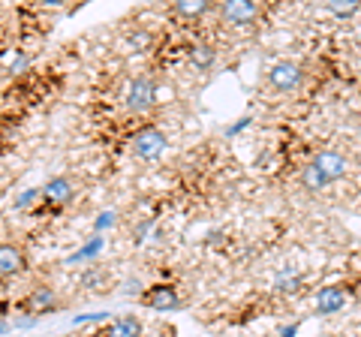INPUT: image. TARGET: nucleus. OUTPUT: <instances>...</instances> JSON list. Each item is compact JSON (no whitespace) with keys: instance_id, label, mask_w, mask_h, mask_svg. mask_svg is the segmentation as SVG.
Returning a JSON list of instances; mask_svg holds the SVG:
<instances>
[{"instance_id":"20","label":"nucleus","mask_w":361,"mask_h":337,"mask_svg":"<svg viewBox=\"0 0 361 337\" xmlns=\"http://www.w3.org/2000/svg\"><path fill=\"white\" fill-rule=\"evenodd\" d=\"M16 325L18 329H30V325H37V317H21V319H16Z\"/></svg>"},{"instance_id":"8","label":"nucleus","mask_w":361,"mask_h":337,"mask_svg":"<svg viewBox=\"0 0 361 337\" xmlns=\"http://www.w3.org/2000/svg\"><path fill=\"white\" fill-rule=\"evenodd\" d=\"M346 305V292L341 286H325L316 292V310L325 313V317H331V313H337Z\"/></svg>"},{"instance_id":"16","label":"nucleus","mask_w":361,"mask_h":337,"mask_svg":"<svg viewBox=\"0 0 361 337\" xmlns=\"http://www.w3.org/2000/svg\"><path fill=\"white\" fill-rule=\"evenodd\" d=\"M99 250H103V241H99V238H94V241L87 244V247H82V250H78V253L73 256V262H78V259H90V256H97Z\"/></svg>"},{"instance_id":"11","label":"nucleus","mask_w":361,"mask_h":337,"mask_svg":"<svg viewBox=\"0 0 361 337\" xmlns=\"http://www.w3.org/2000/svg\"><path fill=\"white\" fill-rule=\"evenodd\" d=\"M190 61H193V66H199V70H208V66H214V61H217V51H214V46H208V42H196V46H190Z\"/></svg>"},{"instance_id":"3","label":"nucleus","mask_w":361,"mask_h":337,"mask_svg":"<svg viewBox=\"0 0 361 337\" xmlns=\"http://www.w3.org/2000/svg\"><path fill=\"white\" fill-rule=\"evenodd\" d=\"M157 99V82L151 75H135L127 87V109L130 111H145L151 109Z\"/></svg>"},{"instance_id":"17","label":"nucleus","mask_w":361,"mask_h":337,"mask_svg":"<svg viewBox=\"0 0 361 337\" xmlns=\"http://www.w3.org/2000/svg\"><path fill=\"white\" fill-rule=\"evenodd\" d=\"M103 280H106V274H103V271L90 268V271L82 277V286H85V289H97V286H103Z\"/></svg>"},{"instance_id":"6","label":"nucleus","mask_w":361,"mask_h":337,"mask_svg":"<svg viewBox=\"0 0 361 337\" xmlns=\"http://www.w3.org/2000/svg\"><path fill=\"white\" fill-rule=\"evenodd\" d=\"M142 301H145L148 307H154V310H175V307H180L178 289L169 286V283H157V286H151V289H145Z\"/></svg>"},{"instance_id":"14","label":"nucleus","mask_w":361,"mask_h":337,"mask_svg":"<svg viewBox=\"0 0 361 337\" xmlns=\"http://www.w3.org/2000/svg\"><path fill=\"white\" fill-rule=\"evenodd\" d=\"M208 4H202V0H187V4H175V13L184 16V18H196V16H205L208 13Z\"/></svg>"},{"instance_id":"21","label":"nucleus","mask_w":361,"mask_h":337,"mask_svg":"<svg viewBox=\"0 0 361 337\" xmlns=\"http://www.w3.org/2000/svg\"><path fill=\"white\" fill-rule=\"evenodd\" d=\"M247 123H250V118H241V121H238V123H235V127L229 130V136H235V133H241V130L247 127Z\"/></svg>"},{"instance_id":"15","label":"nucleus","mask_w":361,"mask_h":337,"mask_svg":"<svg viewBox=\"0 0 361 337\" xmlns=\"http://www.w3.org/2000/svg\"><path fill=\"white\" fill-rule=\"evenodd\" d=\"M358 9H361V4H355V0H331V4H329V13L331 16H341V18L355 16Z\"/></svg>"},{"instance_id":"7","label":"nucleus","mask_w":361,"mask_h":337,"mask_svg":"<svg viewBox=\"0 0 361 337\" xmlns=\"http://www.w3.org/2000/svg\"><path fill=\"white\" fill-rule=\"evenodd\" d=\"M313 166L319 168V172L329 178V184L337 181V178H343L349 172V163H346V157L343 154H337V151H319L313 157Z\"/></svg>"},{"instance_id":"13","label":"nucleus","mask_w":361,"mask_h":337,"mask_svg":"<svg viewBox=\"0 0 361 337\" xmlns=\"http://www.w3.org/2000/svg\"><path fill=\"white\" fill-rule=\"evenodd\" d=\"M301 184L307 190H325V187H329V178H325L313 163H307L301 168Z\"/></svg>"},{"instance_id":"10","label":"nucleus","mask_w":361,"mask_h":337,"mask_svg":"<svg viewBox=\"0 0 361 337\" xmlns=\"http://www.w3.org/2000/svg\"><path fill=\"white\" fill-rule=\"evenodd\" d=\"M18 271H25V256L16 244H4L0 247V274L4 277H13Z\"/></svg>"},{"instance_id":"4","label":"nucleus","mask_w":361,"mask_h":337,"mask_svg":"<svg viewBox=\"0 0 361 337\" xmlns=\"http://www.w3.org/2000/svg\"><path fill=\"white\" fill-rule=\"evenodd\" d=\"M58 307H61V301L51 286H33L25 295V301H21V310H27V317H37V319H39V313H51Z\"/></svg>"},{"instance_id":"19","label":"nucleus","mask_w":361,"mask_h":337,"mask_svg":"<svg viewBox=\"0 0 361 337\" xmlns=\"http://www.w3.org/2000/svg\"><path fill=\"white\" fill-rule=\"evenodd\" d=\"M111 226H115V211H103L97 217V229H111Z\"/></svg>"},{"instance_id":"1","label":"nucleus","mask_w":361,"mask_h":337,"mask_svg":"<svg viewBox=\"0 0 361 337\" xmlns=\"http://www.w3.org/2000/svg\"><path fill=\"white\" fill-rule=\"evenodd\" d=\"M130 148H133V154L139 157V160L154 163V160H160V157L166 154L169 139H166V133L160 127H142V130H135Z\"/></svg>"},{"instance_id":"5","label":"nucleus","mask_w":361,"mask_h":337,"mask_svg":"<svg viewBox=\"0 0 361 337\" xmlns=\"http://www.w3.org/2000/svg\"><path fill=\"white\" fill-rule=\"evenodd\" d=\"M220 16L229 21V25H253L259 18V4H250V0H229V4H220Z\"/></svg>"},{"instance_id":"18","label":"nucleus","mask_w":361,"mask_h":337,"mask_svg":"<svg viewBox=\"0 0 361 337\" xmlns=\"http://www.w3.org/2000/svg\"><path fill=\"white\" fill-rule=\"evenodd\" d=\"M39 196H42V190H33V187H30V190H25V193L16 199V208H27V205H33V202H37Z\"/></svg>"},{"instance_id":"12","label":"nucleus","mask_w":361,"mask_h":337,"mask_svg":"<svg viewBox=\"0 0 361 337\" xmlns=\"http://www.w3.org/2000/svg\"><path fill=\"white\" fill-rule=\"evenodd\" d=\"M106 334L109 337H142V322L135 317H121Z\"/></svg>"},{"instance_id":"9","label":"nucleus","mask_w":361,"mask_h":337,"mask_svg":"<svg viewBox=\"0 0 361 337\" xmlns=\"http://www.w3.org/2000/svg\"><path fill=\"white\" fill-rule=\"evenodd\" d=\"M42 199H45V202H54V205H66V202L73 199V184H70V178H51V181H45Z\"/></svg>"},{"instance_id":"2","label":"nucleus","mask_w":361,"mask_h":337,"mask_svg":"<svg viewBox=\"0 0 361 337\" xmlns=\"http://www.w3.org/2000/svg\"><path fill=\"white\" fill-rule=\"evenodd\" d=\"M301 82H304V70H301L295 61H277L268 70V85L274 87V91H280V94L298 91Z\"/></svg>"}]
</instances>
